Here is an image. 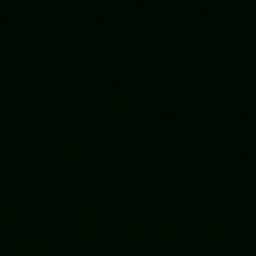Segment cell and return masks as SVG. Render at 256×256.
<instances>
[]
</instances>
